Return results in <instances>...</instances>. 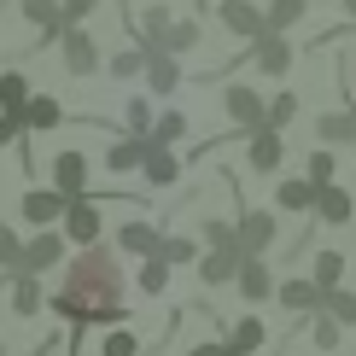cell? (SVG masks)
<instances>
[{"label":"cell","instance_id":"cell-22","mask_svg":"<svg viewBox=\"0 0 356 356\" xmlns=\"http://www.w3.org/2000/svg\"><path fill=\"white\" fill-rule=\"evenodd\" d=\"M6 292H12V316H41L47 309V292H41V275H12L6 280Z\"/></svg>","mask_w":356,"mask_h":356},{"label":"cell","instance_id":"cell-44","mask_svg":"<svg viewBox=\"0 0 356 356\" xmlns=\"http://www.w3.org/2000/svg\"><path fill=\"white\" fill-rule=\"evenodd\" d=\"M187 356H228L222 339H199V345H187Z\"/></svg>","mask_w":356,"mask_h":356},{"label":"cell","instance_id":"cell-13","mask_svg":"<svg viewBox=\"0 0 356 356\" xmlns=\"http://www.w3.org/2000/svg\"><path fill=\"white\" fill-rule=\"evenodd\" d=\"M321 222V228H345V222L356 216V193H345V181H327L316 187V211H309Z\"/></svg>","mask_w":356,"mask_h":356},{"label":"cell","instance_id":"cell-18","mask_svg":"<svg viewBox=\"0 0 356 356\" xmlns=\"http://www.w3.org/2000/svg\"><path fill=\"white\" fill-rule=\"evenodd\" d=\"M140 76H146V88H152L158 99H170L175 88H181V58H175V53H146Z\"/></svg>","mask_w":356,"mask_h":356},{"label":"cell","instance_id":"cell-1","mask_svg":"<svg viewBox=\"0 0 356 356\" xmlns=\"http://www.w3.org/2000/svg\"><path fill=\"white\" fill-rule=\"evenodd\" d=\"M47 309L70 327H123V263L111 245H82L65 263L58 292H47Z\"/></svg>","mask_w":356,"mask_h":356},{"label":"cell","instance_id":"cell-42","mask_svg":"<svg viewBox=\"0 0 356 356\" xmlns=\"http://www.w3.org/2000/svg\"><path fill=\"white\" fill-rule=\"evenodd\" d=\"M29 135V129H24V117L18 111H0V146H18Z\"/></svg>","mask_w":356,"mask_h":356},{"label":"cell","instance_id":"cell-32","mask_svg":"<svg viewBox=\"0 0 356 356\" xmlns=\"http://www.w3.org/2000/svg\"><path fill=\"white\" fill-rule=\"evenodd\" d=\"M292 117H298V94H292V88H280V94L269 99V111H263V123L286 135V129H292Z\"/></svg>","mask_w":356,"mask_h":356},{"label":"cell","instance_id":"cell-34","mask_svg":"<svg viewBox=\"0 0 356 356\" xmlns=\"http://www.w3.org/2000/svg\"><path fill=\"white\" fill-rule=\"evenodd\" d=\"M321 309L339 321V327H356V292H345V286H333V292H321Z\"/></svg>","mask_w":356,"mask_h":356},{"label":"cell","instance_id":"cell-16","mask_svg":"<svg viewBox=\"0 0 356 356\" xmlns=\"http://www.w3.org/2000/svg\"><path fill=\"white\" fill-rule=\"evenodd\" d=\"M88 170H94V164H88V152H53V187L58 193H65V199H82V193H88Z\"/></svg>","mask_w":356,"mask_h":356},{"label":"cell","instance_id":"cell-47","mask_svg":"<svg viewBox=\"0 0 356 356\" xmlns=\"http://www.w3.org/2000/svg\"><path fill=\"white\" fill-rule=\"evenodd\" d=\"M350 152H356V140H350Z\"/></svg>","mask_w":356,"mask_h":356},{"label":"cell","instance_id":"cell-39","mask_svg":"<svg viewBox=\"0 0 356 356\" xmlns=\"http://www.w3.org/2000/svg\"><path fill=\"white\" fill-rule=\"evenodd\" d=\"M140 65H146V53H140V47H123V53H111V65H106V70H111L117 82H135V76H140Z\"/></svg>","mask_w":356,"mask_h":356},{"label":"cell","instance_id":"cell-29","mask_svg":"<svg viewBox=\"0 0 356 356\" xmlns=\"http://www.w3.org/2000/svg\"><path fill=\"white\" fill-rule=\"evenodd\" d=\"M35 94L24 70H0V111H24V99Z\"/></svg>","mask_w":356,"mask_h":356},{"label":"cell","instance_id":"cell-38","mask_svg":"<svg viewBox=\"0 0 356 356\" xmlns=\"http://www.w3.org/2000/svg\"><path fill=\"white\" fill-rule=\"evenodd\" d=\"M99 356H140V333L135 327H111L99 339Z\"/></svg>","mask_w":356,"mask_h":356},{"label":"cell","instance_id":"cell-45","mask_svg":"<svg viewBox=\"0 0 356 356\" xmlns=\"http://www.w3.org/2000/svg\"><path fill=\"white\" fill-rule=\"evenodd\" d=\"M339 6H345V18H350V24H356V0H339Z\"/></svg>","mask_w":356,"mask_h":356},{"label":"cell","instance_id":"cell-7","mask_svg":"<svg viewBox=\"0 0 356 356\" xmlns=\"http://www.w3.org/2000/svg\"><path fill=\"white\" fill-rule=\"evenodd\" d=\"M216 18L228 35H240V41H257V35H269V24H263V6L257 0H216Z\"/></svg>","mask_w":356,"mask_h":356},{"label":"cell","instance_id":"cell-4","mask_svg":"<svg viewBox=\"0 0 356 356\" xmlns=\"http://www.w3.org/2000/svg\"><path fill=\"white\" fill-rule=\"evenodd\" d=\"M222 111H228L234 135H251V129H263V111H269V99H263L251 82H228V88H222Z\"/></svg>","mask_w":356,"mask_h":356},{"label":"cell","instance_id":"cell-36","mask_svg":"<svg viewBox=\"0 0 356 356\" xmlns=\"http://www.w3.org/2000/svg\"><path fill=\"white\" fill-rule=\"evenodd\" d=\"M123 129H129V135H152V99H146V94L123 99Z\"/></svg>","mask_w":356,"mask_h":356},{"label":"cell","instance_id":"cell-37","mask_svg":"<svg viewBox=\"0 0 356 356\" xmlns=\"http://www.w3.org/2000/svg\"><path fill=\"white\" fill-rule=\"evenodd\" d=\"M181 135H187V117H181V111H158V117H152V135H146V140H158V146H175Z\"/></svg>","mask_w":356,"mask_h":356},{"label":"cell","instance_id":"cell-10","mask_svg":"<svg viewBox=\"0 0 356 356\" xmlns=\"http://www.w3.org/2000/svg\"><path fill=\"white\" fill-rule=\"evenodd\" d=\"M240 263H245L240 245H204L199 251V280H204V286H234Z\"/></svg>","mask_w":356,"mask_h":356},{"label":"cell","instance_id":"cell-24","mask_svg":"<svg viewBox=\"0 0 356 356\" xmlns=\"http://www.w3.org/2000/svg\"><path fill=\"white\" fill-rule=\"evenodd\" d=\"M140 158H146V135H117V140L106 146V170H111V175L140 170Z\"/></svg>","mask_w":356,"mask_h":356},{"label":"cell","instance_id":"cell-31","mask_svg":"<svg viewBox=\"0 0 356 356\" xmlns=\"http://www.w3.org/2000/svg\"><path fill=\"white\" fill-rule=\"evenodd\" d=\"M304 175H309V181H316V187L339 181V152H333V146H316V152L304 158Z\"/></svg>","mask_w":356,"mask_h":356},{"label":"cell","instance_id":"cell-6","mask_svg":"<svg viewBox=\"0 0 356 356\" xmlns=\"http://www.w3.org/2000/svg\"><path fill=\"white\" fill-rule=\"evenodd\" d=\"M58 58H65L70 76H94V70H99V41L88 35L82 24H65V29H58Z\"/></svg>","mask_w":356,"mask_h":356},{"label":"cell","instance_id":"cell-35","mask_svg":"<svg viewBox=\"0 0 356 356\" xmlns=\"http://www.w3.org/2000/svg\"><path fill=\"white\" fill-rule=\"evenodd\" d=\"M193 47H199V18H175L170 35H164V53L181 58V53H193Z\"/></svg>","mask_w":356,"mask_h":356},{"label":"cell","instance_id":"cell-9","mask_svg":"<svg viewBox=\"0 0 356 356\" xmlns=\"http://www.w3.org/2000/svg\"><path fill=\"white\" fill-rule=\"evenodd\" d=\"M65 193H58L53 181L47 187H29L24 193V199H18V211H24V222H29V228H58V216H65Z\"/></svg>","mask_w":356,"mask_h":356},{"label":"cell","instance_id":"cell-27","mask_svg":"<svg viewBox=\"0 0 356 356\" xmlns=\"http://www.w3.org/2000/svg\"><path fill=\"white\" fill-rule=\"evenodd\" d=\"M309 280H316L321 292L345 286V251H339V245H321V251H316V269H309Z\"/></svg>","mask_w":356,"mask_h":356},{"label":"cell","instance_id":"cell-43","mask_svg":"<svg viewBox=\"0 0 356 356\" xmlns=\"http://www.w3.org/2000/svg\"><path fill=\"white\" fill-rule=\"evenodd\" d=\"M65 24H88V12H99V0H58Z\"/></svg>","mask_w":356,"mask_h":356},{"label":"cell","instance_id":"cell-25","mask_svg":"<svg viewBox=\"0 0 356 356\" xmlns=\"http://www.w3.org/2000/svg\"><path fill=\"white\" fill-rule=\"evenodd\" d=\"M316 140L321 146H350L356 140V111L345 106V111H321L316 117Z\"/></svg>","mask_w":356,"mask_h":356},{"label":"cell","instance_id":"cell-41","mask_svg":"<svg viewBox=\"0 0 356 356\" xmlns=\"http://www.w3.org/2000/svg\"><path fill=\"white\" fill-rule=\"evenodd\" d=\"M204 245H240V234H234V222H204Z\"/></svg>","mask_w":356,"mask_h":356},{"label":"cell","instance_id":"cell-17","mask_svg":"<svg viewBox=\"0 0 356 356\" xmlns=\"http://www.w3.org/2000/svg\"><path fill=\"white\" fill-rule=\"evenodd\" d=\"M140 175H146V187H175V181H181V158H175L170 146H158V140H146V158H140Z\"/></svg>","mask_w":356,"mask_h":356},{"label":"cell","instance_id":"cell-21","mask_svg":"<svg viewBox=\"0 0 356 356\" xmlns=\"http://www.w3.org/2000/svg\"><path fill=\"white\" fill-rule=\"evenodd\" d=\"M222 345H228V356H257L269 345V327H263L257 316H245V321H234V327H222Z\"/></svg>","mask_w":356,"mask_h":356},{"label":"cell","instance_id":"cell-49","mask_svg":"<svg viewBox=\"0 0 356 356\" xmlns=\"http://www.w3.org/2000/svg\"><path fill=\"white\" fill-rule=\"evenodd\" d=\"M350 111H356V106H350Z\"/></svg>","mask_w":356,"mask_h":356},{"label":"cell","instance_id":"cell-8","mask_svg":"<svg viewBox=\"0 0 356 356\" xmlns=\"http://www.w3.org/2000/svg\"><path fill=\"white\" fill-rule=\"evenodd\" d=\"M275 304L286 309V316H316L321 309V286L309 275H280L275 280Z\"/></svg>","mask_w":356,"mask_h":356},{"label":"cell","instance_id":"cell-14","mask_svg":"<svg viewBox=\"0 0 356 356\" xmlns=\"http://www.w3.org/2000/svg\"><path fill=\"white\" fill-rule=\"evenodd\" d=\"M18 18L35 29V47H53L58 29H65V12H58V0H18Z\"/></svg>","mask_w":356,"mask_h":356},{"label":"cell","instance_id":"cell-5","mask_svg":"<svg viewBox=\"0 0 356 356\" xmlns=\"http://www.w3.org/2000/svg\"><path fill=\"white\" fill-rule=\"evenodd\" d=\"M65 234L58 228H35L24 240V251H18V275H47V269H58V263H65Z\"/></svg>","mask_w":356,"mask_h":356},{"label":"cell","instance_id":"cell-40","mask_svg":"<svg viewBox=\"0 0 356 356\" xmlns=\"http://www.w3.org/2000/svg\"><path fill=\"white\" fill-rule=\"evenodd\" d=\"M18 251H24L18 228H12V222H0V275H18Z\"/></svg>","mask_w":356,"mask_h":356},{"label":"cell","instance_id":"cell-19","mask_svg":"<svg viewBox=\"0 0 356 356\" xmlns=\"http://www.w3.org/2000/svg\"><path fill=\"white\" fill-rule=\"evenodd\" d=\"M275 211L309 216V211H316V181H309V175H286V181H275Z\"/></svg>","mask_w":356,"mask_h":356},{"label":"cell","instance_id":"cell-20","mask_svg":"<svg viewBox=\"0 0 356 356\" xmlns=\"http://www.w3.org/2000/svg\"><path fill=\"white\" fill-rule=\"evenodd\" d=\"M158 240H164V228H152V222H123L117 228V251L123 257H158Z\"/></svg>","mask_w":356,"mask_h":356},{"label":"cell","instance_id":"cell-28","mask_svg":"<svg viewBox=\"0 0 356 356\" xmlns=\"http://www.w3.org/2000/svg\"><path fill=\"white\" fill-rule=\"evenodd\" d=\"M158 257H164L170 269H181V263H199V240H193V234H164V240H158Z\"/></svg>","mask_w":356,"mask_h":356},{"label":"cell","instance_id":"cell-30","mask_svg":"<svg viewBox=\"0 0 356 356\" xmlns=\"http://www.w3.org/2000/svg\"><path fill=\"white\" fill-rule=\"evenodd\" d=\"M309 345H316V350H339V345H345V327H339L327 309H316V316H309Z\"/></svg>","mask_w":356,"mask_h":356},{"label":"cell","instance_id":"cell-48","mask_svg":"<svg viewBox=\"0 0 356 356\" xmlns=\"http://www.w3.org/2000/svg\"><path fill=\"white\" fill-rule=\"evenodd\" d=\"M309 6H316V0H309Z\"/></svg>","mask_w":356,"mask_h":356},{"label":"cell","instance_id":"cell-15","mask_svg":"<svg viewBox=\"0 0 356 356\" xmlns=\"http://www.w3.org/2000/svg\"><path fill=\"white\" fill-rule=\"evenodd\" d=\"M275 269H269V257H245L240 263V275H234V292H240L245 304H263V298H275Z\"/></svg>","mask_w":356,"mask_h":356},{"label":"cell","instance_id":"cell-11","mask_svg":"<svg viewBox=\"0 0 356 356\" xmlns=\"http://www.w3.org/2000/svg\"><path fill=\"white\" fill-rule=\"evenodd\" d=\"M280 158H286V135H280V129L263 123V129H251V135H245V164H251V170L275 175V170H280Z\"/></svg>","mask_w":356,"mask_h":356},{"label":"cell","instance_id":"cell-23","mask_svg":"<svg viewBox=\"0 0 356 356\" xmlns=\"http://www.w3.org/2000/svg\"><path fill=\"white\" fill-rule=\"evenodd\" d=\"M18 117H24V129H29V135H47V129H58V123H65V106H58L53 94H29Z\"/></svg>","mask_w":356,"mask_h":356},{"label":"cell","instance_id":"cell-33","mask_svg":"<svg viewBox=\"0 0 356 356\" xmlns=\"http://www.w3.org/2000/svg\"><path fill=\"white\" fill-rule=\"evenodd\" d=\"M135 286L146 292V298H158V292L170 286V263H164V257H140V275H135Z\"/></svg>","mask_w":356,"mask_h":356},{"label":"cell","instance_id":"cell-46","mask_svg":"<svg viewBox=\"0 0 356 356\" xmlns=\"http://www.w3.org/2000/svg\"><path fill=\"white\" fill-rule=\"evenodd\" d=\"M0 356H6V339H0Z\"/></svg>","mask_w":356,"mask_h":356},{"label":"cell","instance_id":"cell-2","mask_svg":"<svg viewBox=\"0 0 356 356\" xmlns=\"http://www.w3.org/2000/svg\"><path fill=\"white\" fill-rule=\"evenodd\" d=\"M234 234H240V251H245V257H269V251L280 245V211L240 204V216H234Z\"/></svg>","mask_w":356,"mask_h":356},{"label":"cell","instance_id":"cell-3","mask_svg":"<svg viewBox=\"0 0 356 356\" xmlns=\"http://www.w3.org/2000/svg\"><path fill=\"white\" fill-rule=\"evenodd\" d=\"M58 234H65V245H99V234H106V216H99V193L88 187L82 199L65 204V216H58Z\"/></svg>","mask_w":356,"mask_h":356},{"label":"cell","instance_id":"cell-12","mask_svg":"<svg viewBox=\"0 0 356 356\" xmlns=\"http://www.w3.org/2000/svg\"><path fill=\"white\" fill-rule=\"evenodd\" d=\"M245 58L263 70V76H286V70H292V35H257V41H245Z\"/></svg>","mask_w":356,"mask_h":356},{"label":"cell","instance_id":"cell-26","mask_svg":"<svg viewBox=\"0 0 356 356\" xmlns=\"http://www.w3.org/2000/svg\"><path fill=\"white\" fill-rule=\"evenodd\" d=\"M304 12H309V0H269L263 6V24H269V35H292L304 24Z\"/></svg>","mask_w":356,"mask_h":356}]
</instances>
